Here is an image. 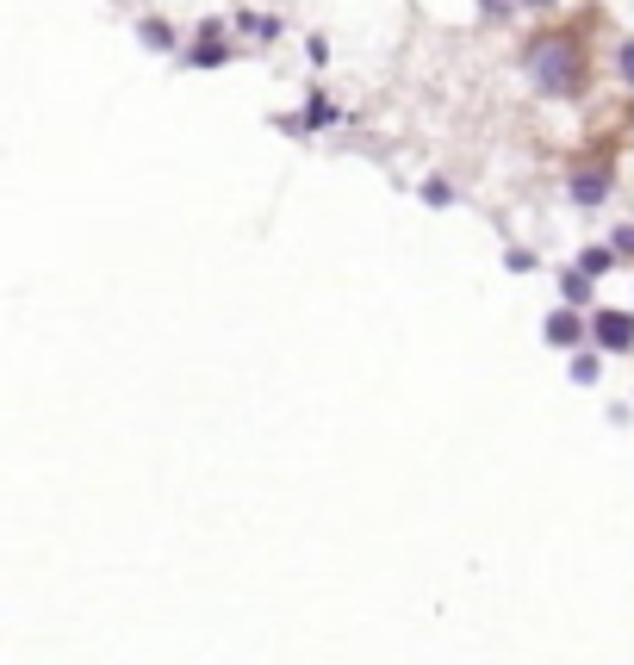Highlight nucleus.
<instances>
[{"label": "nucleus", "instance_id": "obj_1", "mask_svg": "<svg viewBox=\"0 0 634 665\" xmlns=\"http://www.w3.org/2000/svg\"><path fill=\"white\" fill-rule=\"evenodd\" d=\"M529 69H535V81L547 88V94H573L578 76H585V62H578V44L573 38H547L529 50Z\"/></svg>", "mask_w": 634, "mask_h": 665}, {"label": "nucleus", "instance_id": "obj_2", "mask_svg": "<svg viewBox=\"0 0 634 665\" xmlns=\"http://www.w3.org/2000/svg\"><path fill=\"white\" fill-rule=\"evenodd\" d=\"M597 343L622 355V348H634V323L622 318V311H597Z\"/></svg>", "mask_w": 634, "mask_h": 665}, {"label": "nucleus", "instance_id": "obj_3", "mask_svg": "<svg viewBox=\"0 0 634 665\" xmlns=\"http://www.w3.org/2000/svg\"><path fill=\"white\" fill-rule=\"evenodd\" d=\"M603 187H610L603 174H573V199H578V206H597V199H603Z\"/></svg>", "mask_w": 634, "mask_h": 665}, {"label": "nucleus", "instance_id": "obj_4", "mask_svg": "<svg viewBox=\"0 0 634 665\" xmlns=\"http://www.w3.org/2000/svg\"><path fill=\"white\" fill-rule=\"evenodd\" d=\"M547 336H554V343H573V336H578V318H573V311H554V318H547Z\"/></svg>", "mask_w": 634, "mask_h": 665}, {"label": "nucleus", "instance_id": "obj_5", "mask_svg": "<svg viewBox=\"0 0 634 665\" xmlns=\"http://www.w3.org/2000/svg\"><path fill=\"white\" fill-rule=\"evenodd\" d=\"M610 262H615L610 249H585V274H603V267H610Z\"/></svg>", "mask_w": 634, "mask_h": 665}, {"label": "nucleus", "instance_id": "obj_6", "mask_svg": "<svg viewBox=\"0 0 634 665\" xmlns=\"http://www.w3.org/2000/svg\"><path fill=\"white\" fill-rule=\"evenodd\" d=\"M622 76L634 81V44H622Z\"/></svg>", "mask_w": 634, "mask_h": 665}, {"label": "nucleus", "instance_id": "obj_7", "mask_svg": "<svg viewBox=\"0 0 634 665\" xmlns=\"http://www.w3.org/2000/svg\"><path fill=\"white\" fill-rule=\"evenodd\" d=\"M535 7H547V0H535Z\"/></svg>", "mask_w": 634, "mask_h": 665}]
</instances>
